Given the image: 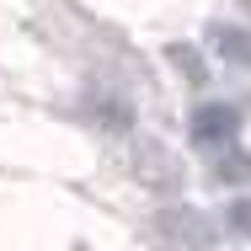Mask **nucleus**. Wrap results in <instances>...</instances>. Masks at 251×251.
Masks as SVG:
<instances>
[{
    "mask_svg": "<svg viewBox=\"0 0 251 251\" xmlns=\"http://www.w3.org/2000/svg\"><path fill=\"white\" fill-rule=\"evenodd\" d=\"M246 176H251V155H230L219 166V182H246Z\"/></svg>",
    "mask_w": 251,
    "mask_h": 251,
    "instance_id": "nucleus-3",
    "label": "nucleus"
},
{
    "mask_svg": "<svg viewBox=\"0 0 251 251\" xmlns=\"http://www.w3.org/2000/svg\"><path fill=\"white\" fill-rule=\"evenodd\" d=\"M219 53H225V59H251L246 32H219Z\"/></svg>",
    "mask_w": 251,
    "mask_h": 251,
    "instance_id": "nucleus-2",
    "label": "nucleus"
},
{
    "mask_svg": "<svg viewBox=\"0 0 251 251\" xmlns=\"http://www.w3.org/2000/svg\"><path fill=\"white\" fill-rule=\"evenodd\" d=\"M235 134V112L230 107H203L198 123H193V139L198 145H219V139H230Z\"/></svg>",
    "mask_w": 251,
    "mask_h": 251,
    "instance_id": "nucleus-1",
    "label": "nucleus"
},
{
    "mask_svg": "<svg viewBox=\"0 0 251 251\" xmlns=\"http://www.w3.org/2000/svg\"><path fill=\"white\" fill-rule=\"evenodd\" d=\"M230 219H235V230H241V235H251V198L235 203V208H230Z\"/></svg>",
    "mask_w": 251,
    "mask_h": 251,
    "instance_id": "nucleus-4",
    "label": "nucleus"
}]
</instances>
